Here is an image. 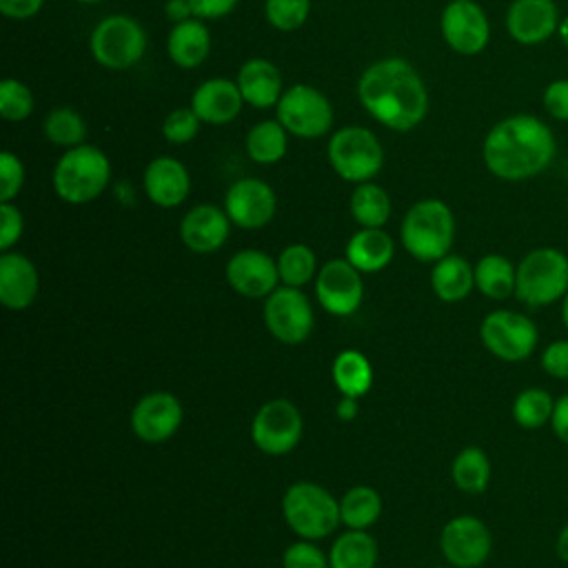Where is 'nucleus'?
I'll list each match as a JSON object with an SVG mask.
<instances>
[{
    "label": "nucleus",
    "instance_id": "obj_31",
    "mask_svg": "<svg viewBox=\"0 0 568 568\" xmlns=\"http://www.w3.org/2000/svg\"><path fill=\"white\" fill-rule=\"evenodd\" d=\"M390 211V195L375 182H362L351 193V215L362 229H382Z\"/></svg>",
    "mask_w": 568,
    "mask_h": 568
},
{
    "label": "nucleus",
    "instance_id": "obj_16",
    "mask_svg": "<svg viewBox=\"0 0 568 568\" xmlns=\"http://www.w3.org/2000/svg\"><path fill=\"white\" fill-rule=\"evenodd\" d=\"M275 193L257 178H242L233 182L224 195V211L240 229H262L275 215Z\"/></svg>",
    "mask_w": 568,
    "mask_h": 568
},
{
    "label": "nucleus",
    "instance_id": "obj_40",
    "mask_svg": "<svg viewBox=\"0 0 568 568\" xmlns=\"http://www.w3.org/2000/svg\"><path fill=\"white\" fill-rule=\"evenodd\" d=\"M200 129V118L191 106H180L173 109L164 122H162V135L171 144H186L197 135Z\"/></svg>",
    "mask_w": 568,
    "mask_h": 568
},
{
    "label": "nucleus",
    "instance_id": "obj_26",
    "mask_svg": "<svg viewBox=\"0 0 568 568\" xmlns=\"http://www.w3.org/2000/svg\"><path fill=\"white\" fill-rule=\"evenodd\" d=\"M395 255L393 237L384 229H362L346 244V260L359 273H377L390 264Z\"/></svg>",
    "mask_w": 568,
    "mask_h": 568
},
{
    "label": "nucleus",
    "instance_id": "obj_53",
    "mask_svg": "<svg viewBox=\"0 0 568 568\" xmlns=\"http://www.w3.org/2000/svg\"><path fill=\"white\" fill-rule=\"evenodd\" d=\"M559 38H561V42L568 47V16L566 18H561V22H559Z\"/></svg>",
    "mask_w": 568,
    "mask_h": 568
},
{
    "label": "nucleus",
    "instance_id": "obj_7",
    "mask_svg": "<svg viewBox=\"0 0 568 568\" xmlns=\"http://www.w3.org/2000/svg\"><path fill=\"white\" fill-rule=\"evenodd\" d=\"M333 171L346 182H371L384 164V151L377 135L366 126L337 129L326 149Z\"/></svg>",
    "mask_w": 568,
    "mask_h": 568
},
{
    "label": "nucleus",
    "instance_id": "obj_2",
    "mask_svg": "<svg viewBox=\"0 0 568 568\" xmlns=\"http://www.w3.org/2000/svg\"><path fill=\"white\" fill-rule=\"evenodd\" d=\"M557 153L555 133L539 118L517 113L499 120L486 135L481 158L486 169L506 182H521L550 166Z\"/></svg>",
    "mask_w": 568,
    "mask_h": 568
},
{
    "label": "nucleus",
    "instance_id": "obj_9",
    "mask_svg": "<svg viewBox=\"0 0 568 568\" xmlns=\"http://www.w3.org/2000/svg\"><path fill=\"white\" fill-rule=\"evenodd\" d=\"M89 47L98 64L120 71L133 67L144 55L146 33L135 18L113 13L95 24Z\"/></svg>",
    "mask_w": 568,
    "mask_h": 568
},
{
    "label": "nucleus",
    "instance_id": "obj_38",
    "mask_svg": "<svg viewBox=\"0 0 568 568\" xmlns=\"http://www.w3.org/2000/svg\"><path fill=\"white\" fill-rule=\"evenodd\" d=\"M33 93L31 89L16 80V78H4L0 82V115L9 122H20L31 115L33 111Z\"/></svg>",
    "mask_w": 568,
    "mask_h": 568
},
{
    "label": "nucleus",
    "instance_id": "obj_44",
    "mask_svg": "<svg viewBox=\"0 0 568 568\" xmlns=\"http://www.w3.org/2000/svg\"><path fill=\"white\" fill-rule=\"evenodd\" d=\"M24 220L18 206L11 202H0V248L9 251L22 235Z\"/></svg>",
    "mask_w": 568,
    "mask_h": 568
},
{
    "label": "nucleus",
    "instance_id": "obj_34",
    "mask_svg": "<svg viewBox=\"0 0 568 568\" xmlns=\"http://www.w3.org/2000/svg\"><path fill=\"white\" fill-rule=\"evenodd\" d=\"M555 399L546 388L541 386H528L519 390L513 399V419L519 428L537 430L544 426H550V417L555 410Z\"/></svg>",
    "mask_w": 568,
    "mask_h": 568
},
{
    "label": "nucleus",
    "instance_id": "obj_29",
    "mask_svg": "<svg viewBox=\"0 0 568 568\" xmlns=\"http://www.w3.org/2000/svg\"><path fill=\"white\" fill-rule=\"evenodd\" d=\"M377 541L366 530L348 528L342 532L328 552L331 568H375Z\"/></svg>",
    "mask_w": 568,
    "mask_h": 568
},
{
    "label": "nucleus",
    "instance_id": "obj_41",
    "mask_svg": "<svg viewBox=\"0 0 568 568\" xmlns=\"http://www.w3.org/2000/svg\"><path fill=\"white\" fill-rule=\"evenodd\" d=\"M24 184V166L11 151L0 153V202H11Z\"/></svg>",
    "mask_w": 568,
    "mask_h": 568
},
{
    "label": "nucleus",
    "instance_id": "obj_11",
    "mask_svg": "<svg viewBox=\"0 0 568 568\" xmlns=\"http://www.w3.org/2000/svg\"><path fill=\"white\" fill-rule=\"evenodd\" d=\"M304 430V419L300 408L288 399H271L262 404L251 422V437L253 444L273 457L291 453Z\"/></svg>",
    "mask_w": 568,
    "mask_h": 568
},
{
    "label": "nucleus",
    "instance_id": "obj_54",
    "mask_svg": "<svg viewBox=\"0 0 568 568\" xmlns=\"http://www.w3.org/2000/svg\"><path fill=\"white\" fill-rule=\"evenodd\" d=\"M75 2H82V4H95V2H102V0H75Z\"/></svg>",
    "mask_w": 568,
    "mask_h": 568
},
{
    "label": "nucleus",
    "instance_id": "obj_6",
    "mask_svg": "<svg viewBox=\"0 0 568 568\" xmlns=\"http://www.w3.org/2000/svg\"><path fill=\"white\" fill-rule=\"evenodd\" d=\"M282 513L288 528L302 539L328 537L342 524L339 501L315 481H295L282 497Z\"/></svg>",
    "mask_w": 568,
    "mask_h": 568
},
{
    "label": "nucleus",
    "instance_id": "obj_33",
    "mask_svg": "<svg viewBox=\"0 0 568 568\" xmlns=\"http://www.w3.org/2000/svg\"><path fill=\"white\" fill-rule=\"evenodd\" d=\"M280 120H262L253 124L246 133V153L257 164H275L284 158L288 138Z\"/></svg>",
    "mask_w": 568,
    "mask_h": 568
},
{
    "label": "nucleus",
    "instance_id": "obj_10",
    "mask_svg": "<svg viewBox=\"0 0 568 568\" xmlns=\"http://www.w3.org/2000/svg\"><path fill=\"white\" fill-rule=\"evenodd\" d=\"M280 124L297 138H320L333 126L328 98L311 84L288 87L275 104Z\"/></svg>",
    "mask_w": 568,
    "mask_h": 568
},
{
    "label": "nucleus",
    "instance_id": "obj_48",
    "mask_svg": "<svg viewBox=\"0 0 568 568\" xmlns=\"http://www.w3.org/2000/svg\"><path fill=\"white\" fill-rule=\"evenodd\" d=\"M550 430L561 444L568 446V393H564L555 399V410H552V417H550Z\"/></svg>",
    "mask_w": 568,
    "mask_h": 568
},
{
    "label": "nucleus",
    "instance_id": "obj_20",
    "mask_svg": "<svg viewBox=\"0 0 568 568\" xmlns=\"http://www.w3.org/2000/svg\"><path fill=\"white\" fill-rule=\"evenodd\" d=\"M231 224L233 222L224 209L213 204H197L182 217L180 237L193 253H213L226 242Z\"/></svg>",
    "mask_w": 568,
    "mask_h": 568
},
{
    "label": "nucleus",
    "instance_id": "obj_30",
    "mask_svg": "<svg viewBox=\"0 0 568 568\" xmlns=\"http://www.w3.org/2000/svg\"><path fill=\"white\" fill-rule=\"evenodd\" d=\"M337 390L346 397H362L373 386V366L359 351L346 348L333 359L331 368Z\"/></svg>",
    "mask_w": 568,
    "mask_h": 568
},
{
    "label": "nucleus",
    "instance_id": "obj_27",
    "mask_svg": "<svg viewBox=\"0 0 568 568\" xmlns=\"http://www.w3.org/2000/svg\"><path fill=\"white\" fill-rule=\"evenodd\" d=\"M430 288L442 302H462L475 288V266L462 255H444L430 271Z\"/></svg>",
    "mask_w": 568,
    "mask_h": 568
},
{
    "label": "nucleus",
    "instance_id": "obj_5",
    "mask_svg": "<svg viewBox=\"0 0 568 568\" xmlns=\"http://www.w3.org/2000/svg\"><path fill=\"white\" fill-rule=\"evenodd\" d=\"M111 180L109 158L91 144L67 149L53 169V191L69 204L95 200Z\"/></svg>",
    "mask_w": 568,
    "mask_h": 568
},
{
    "label": "nucleus",
    "instance_id": "obj_1",
    "mask_svg": "<svg viewBox=\"0 0 568 568\" xmlns=\"http://www.w3.org/2000/svg\"><path fill=\"white\" fill-rule=\"evenodd\" d=\"M357 95L362 106L393 131H410L428 113L426 84L402 58L373 62L357 82Z\"/></svg>",
    "mask_w": 568,
    "mask_h": 568
},
{
    "label": "nucleus",
    "instance_id": "obj_42",
    "mask_svg": "<svg viewBox=\"0 0 568 568\" xmlns=\"http://www.w3.org/2000/svg\"><path fill=\"white\" fill-rule=\"evenodd\" d=\"M284 568H331L328 557L322 552L320 546L306 541L291 544L282 555Z\"/></svg>",
    "mask_w": 568,
    "mask_h": 568
},
{
    "label": "nucleus",
    "instance_id": "obj_23",
    "mask_svg": "<svg viewBox=\"0 0 568 568\" xmlns=\"http://www.w3.org/2000/svg\"><path fill=\"white\" fill-rule=\"evenodd\" d=\"M244 98L237 82L226 78L204 80L191 95V109L206 124H226L237 118Z\"/></svg>",
    "mask_w": 568,
    "mask_h": 568
},
{
    "label": "nucleus",
    "instance_id": "obj_19",
    "mask_svg": "<svg viewBox=\"0 0 568 568\" xmlns=\"http://www.w3.org/2000/svg\"><path fill=\"white\" fill-rule=\"evenodd\" d=\"M559 11L552 0H513L506 13V29L519 44L546 42L559 29Z\"/></svg>",
    "mask_w": 568,
    "mask_h": 568
},
{
    "label": "nucleus",
    "instance_id": "obj_49",
    "mask_svg": "<svg viewBox=\"0 0 568 568\" xmlns=\"http://www.w3.org/2000/svg\"><path fill=\"white\" fill-rule=\"evenodd\" d=\"M166 18L173 20V22H182V20H189L193 16V9H191V2L189 0H166Z\"/></svg>",
    "mask_w": 568,
    "mask_h": 568
},
{
    "label": "nucleus",
    "instance_id": "obj_28",
    "mask_svg": "<svg viewBox=\"0 0 568 568\" xmlns=\"http://www.w3.org/2000/svg\"><path fill=\"white\" fill-rule=\"evenodd\" d=\"M517 266L501 253H488L475 264V288L488 300L515 295Z\"/></svg>",
    "mask_w": 568,
    "mask_h": 568
},
{
    "label": "nucleus",
    "instance_id": "obj_8",
    "mask_svg": "<svg viewBox=\"0 0 568 568\" xmlns=\"http://www.w3.org/2000/svg\"><path fill=\"white\" fill-rule=\"evenodd\" d=\"M484 348L501 362L517 364L528 359L539 346V328L526 313L497 308L479 324Z\"/></svg>",
    "mask_w": 568,
    "mask_h": 568
},
{
    "label": "nucleus",
    "instance_id": "obj_3",
    "mask_svg": "<svg viewBox=\"0 0 568 568\" xmlns=\"http://www.w3.org/2000/svg\"><path fill=\"white\" fill-rule=\"evenodd\" d=\"M399 237L415 260H442L448 255L455 240V217L450 206L435 197L415 202L402 220Z\"/></svg>",
    "mask_w": 568,
    "mask_h": 568
},
{
    "label": "nucleus",
    "instance_id": "obj_45",
    "mask_svg": "<svg viewBox=\"0 0 568 568\" xmlns=\"http://www.w3.org/2000/svg\"><path fill=\"white\" fill-rule=\"evenodd\" d=\"M544 109L555 120H568V80H555L546 87Z\"/></svg>",
    "mask_w": 568,
    "mask_h": 568
},
{
    "label": "nucleus",
    "instance_id": "obj_18",
    "mask_svg": "<svg viewBox=\"0 0 568 568\" xmlns=\"http://www.w3.org/2000/svg\"><path fill=\"white\" fill-rule=\"evenodd\" d=\"M226 282L244 297H268L280 282L277 260L257 248L237 251L226 262Z\"/></svg>",
    "mask_w": 568,
    "mask_h": 568
},
{
    "label": "nucleus",
    "instance_id": "obj_46",
    "mask_svg": "<svg viewBox=\"0 0 568 568\" xmlns=\"http://www.w3.org/2000/svg\"><path fill=\"white\" fill-rule=\"evenodd\" d=\"M193 9V18L200 20H217L231 13L237 4V0H189Z\"/></svg>",
    "mask_w": 568,
    "mask_h": 568
},
{
    "label": "nucleus",
    "instance_id": "obj_32",
    "mask_svg": "<svg viewBox=\"0 0 568 568\" xmlns=\"http://www.w3.org/2000/svg\"><path fill=\"white\" fill-rule=\"evenodd\" d=\"M453 484L468 495H479L490 484V459L479 446L462 448L450 464Z\"/></svg>",
    "mask_w": 568,
    "mask_h": 568
},
{
    "label": "nucleus",
    "instance_id": "obj_52",
    "mask_svg": "<svg viewBox=\"0 0 568 568\" xmlns=\"http://www.w3.org/2000/svg\"><path fill=\"white\" fill-rule=\"evenodd\" d=\"M559 315H561V324H564V328L568 331V293L561 297V302H559Z\"/></svg>",
    "mask_w": 568,
    "mask_h": 568
},
{
    "label": "nucleus",
    "instance_id": "obj_37",
    "mask_svg": "<svg viewBox=\"0 0 568 568\" xmlns=\"http://www.w3.org/2000/svg\"><path fill=\"white\" fill-rule=\"evenodd\" d=\"M277 273L284 286L300 288L311 282L317 275V260L313 248L306 244H288L277 255Z\"/></svg>",
    "mask_w": 568,
    "mask_h": 568
},
{
    "label": "nucleus",
    "instance_id": "obj_13",
    "mask_svg": "<svg viewBox=\"0 0 568 568\" xmlns=\"http://www.w3.org/2000/svg\"><path fill=\"white\" fill-rule=\"evenodd\" d=\"M439 548L450 566L479 568L493 550V535L479 517L457 515L444 524Z\"/></svg>",
    "mask_w": 568,
    "mask_h": 568
},
{
    "label": "nucleus",
    "instance_id": "obj_35",
    "mask_svg": "<svg viewBox=\"0 0 568 568\" xmlns=\"http://www.w3.org/2000/svg\"><path fill=\"white\" fill-rule=\"evenodd\" d=\"M382 513V497L371 486H353L339 499L342 524L353 530H366Z\"/></svg>",
    "mask_w": 568,
    "mask_h": 568
},
{
    "label": "nucleus",
    "instance_id": "obj_14",
    "mask_svg": "<svg viewBox=\"0 0 568 568\" xmlns=\"http://www.w3.org/2000/svg\"><path fill=\"white\" fill-rule=\"evenodd\" d=\"M315 295L320 306L337 317L353 315L364 300L359 271L344 260H328L315 275Z\"/></svg>",
    "mask_w": 568,
    "mask_h": 568
},
{
    "label": "nucleus",
    "instance_id": "obj_25",
    "mask_svg": "<svg viewBox=\"0 0 568 568\" xmlns=\"http://www.w3.org/2000/svg\"><path fill=\"white\" fill-rule=\"evenodd\" d=\"M169 58L182 69L200 67L211 51V33L200 18L175 22L166 40Z\"/></svg>",
    "mask_w": 568,
    "mask_h": 568
},
{
    "label": "nucleus",
    "instance_id": "obj_17",
    "mask_svg": "<svg viewBox=\"0 0 568 568\" xmlns=\"http://www.w3.org/2000/svg\"><path fill=\"white\" fill-rule=\"evenodd\" d=\"M184 417L182 404L173 393L155 390L138 399L131 410V428L135 437L149 444L166 442L175 435Z\"/></svg>",
    "mask_w": 568,
    "mask_h": 568
},
{
    "label": "nucleus",
    "instance_id": "obj_47",
    "mask_svg": "<svg viewBox=\"0 0 568 568\" xmlns=\"http://www.w3.org/2000/svg\"><path fill=\"white\" fill-rule=\"evenodd\" d=\"M44 0H0V11L11 20L33 18Z\"/></svg>",
    "mask_w": 568,
    "mask_h": 568
},
{
    "label": "nucleus",
    "instance_id": "obj_24",
    "mask_svg": "<svg viewBox=\"0 0 568 568\" xmlns=\"http://www.w3.org/2000/svg\"><path fill=\"white\" fill-rule=\"evenodd\" d=\"M235 82L240 87L244 102H248L255 109L275 106L284 93L280 69L264 58L246 60L240 67Z\"/></svg>",
    "mask_w": 568,
    "mask_h": 568
},
{
    "label": "nucleus",
    "instance_id": "obj_50",
    "mask_svg": "<svg viewBox=\"0 0 568 568\" xmlns=\"http://www.w3.org/2000/svg\"><path fill=\"white\" fill-rule=\"evenodd\" d=\"M337 417H342V419H353L355 415H357V399L355 397H346V395H342V399L337 402Z\"/></svg>",
    "mask_w": 568,
    "mask_h": 568
},
{
    "label": "nucleus",
    "instance_id": "obj_36",
    "mask_svg": "<svg viewBox=\"0 0 568 568\" xmlns=\"http://www.w3.org/2000/svg\"><path fill=\"white\" fill-rule=\"evenodd\" d=\"M42 129L51 144L64 146V149L80 146V144H84V138H87V122L71 106H58V109L49 111Z\"/></svg>",
    "mask_w": 568,
    "mask_h": 568
},
{
    "label": "nucleus",
    "instance_id": "obj_22",
    "mask_svg": "<svg viewBox=\"0 0 568 568\" xmlns=\"http://www.w3.org/2000/svg\"><path fill=\"white\" fill-rule=\"evenodd\" d=\"M40 288L36 264L22 253L4 251L0 255V302L11 311L29 308Z\"/></svg>",
    "mask_w": 568,
    "mask_h": 568
},
{
    "label": "nucleus",
    "instance_id": "obj_12",
    "mask_svg": "<svg viewBox=\"0 0 568 568\" xmlns=\"http://www.w3.org/2000/svg\"><path fill=\"white\" fill-rule=\"evenodd\" d=\"M264 324L282 344H302L315 324L308 297L295 286H277L264 304Z\"/></svg>",
    "mask_w": 568,
    "mask_h": 568
},
{
    "label": "nucleus",
    "instance_id": "obj_15",
    "mask_svg": "<svg viewBox=\"0 0 568 568\" xmlns=\"http://www.w3.org/2000/svg\"><path fill=\"white\" fill-rule=\"evenodd\" d=\"M442 36L453 51L475 55L488 44L490 24L477 2L450 0L442 11Z\"/></svg>",
    "mask_w": 568,
    "mask_h": 568
},
{
    "label": "nucleus",
    "instance_id": "obj_43",
    "mask_svg": "<svg viewBox=\"0 0 568 568\" xmlns=\"http://www.w3.org/2000/svg\"><path fill=\"white\" fill-rule=\"evenodd\" d=\"M541 371L552 379H568V339H552L541 348Z\"/></svg>",
    "mask_w": 568,
    "mask_h": 568
},
{
    "label": "nucleus",
    "instance_id": "obj_55",
    "mask_svg": "<svg viewBox=\"0 0 568 568\" xmlns=\"http://www.w3.org/2000/svg\"><path fill=\"white\" fill-rule=\"evenodd\" d=\"M446 568H455V566H450V564H448V566H446Z\"/></svg>",
    "mask_w": 568,
    "mask_h": 568
},
{
    "label": "nucleus",
    "instance_id": "obj_4",
    "mask_svg": "<svg viewBox=\"0 0 568 568\" xmlns=\"http://www.w3.org/2000/svg\"><path fill=\"white\" fill-rule=\"evenodd\" d=\"M568 293V255L555 246H537L517 264L515 297L528 308L561 302Z\"/></svg>",
    "mask_w": 568,
    "mask_h": 568
},
{
    "label": "nucleus",
    "instance_id": "obj_51",
    "mask_svg": "<svg viewBox=\"0 0 568 568\" xmlns=\"http://www.w3.org/2000/svg\"><path fill=\"white\" fill-rule=\"evenodd\" d=\"M555 552H557V557H559L564 564H568V521H566V524L559 528V532H557Z\"/></svg>",
    "mask_w": 568,
    "mask_h": 568
},
{
    "label": "nucleus",
    "instance_id": "obj_39",
    "mask_svg": "<svg viewBox=\"0 0 568 568\" xmlns=\"http://www.w3.org/2000/svg\"><path fill=\"white\" fill-rule=\"evenodd\" d=\"M311 11V0H264L266 20L280 31L300 29Z\"/></svg>",
    "mask_w": 568,
    "mask_h": 568
},
{
    "label": "nucleus",
    "instance_id": "obj_21",
    "mask_svg": "<svg viewBox=\"0 0 568 568\" xmlns=\"http://www.w3.org/2000/svg\"><path fill=\"white\" fill-rule=\"evenodd\" d=\"M189 191L191 175L180 160L171 155H160L146 164L144 193L153 204L162 209H173L186 200Z\"/></svg>",
    "mask_w": 568,
    "mask_h": 568
}]
</instances>
